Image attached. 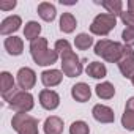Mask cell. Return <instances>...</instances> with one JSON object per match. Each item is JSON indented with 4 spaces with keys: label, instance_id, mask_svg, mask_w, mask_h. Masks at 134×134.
Segmentation results:
<instances>
[{
    "label": "cell",
    "instance_id": "26",
    "mask_svg": "<svg viewBox=\"0 0 134 134\" xmlns=\"http://www.w3.org/2000/svg\"><path fill=\"white\" fill-rule=\"evenodd\" d=\"M121 38H123V41H125V44H126V46L134 47V29L126 27V29L121 32Z\"/></svg>",
    "mask_w": 134,
    "mask_h": 134
},
{
    "label": "cell",
    "instance_id": "3",
    "mask_svg": "<svg viewBox=\"0 0 134 134\" xmlns=\"http://www.w3.org/2000/svg\"><path fill=\"white\" fill-rule=\"evenodd\" d=\"M125 51V44L110 40H99L95 44V54L109 63H118Z\"/></svg>",
    "mask_w": 134,
    "mask_h": 134
},
{
    "label": "cell",
    "instance_id": "28",
    "mask_svg": "<svg viewBox=\"0 0 134 134\" xmlns=\"http://www.w3.org/2000/svg\"><path fill=\"white\" fill-rule=\"evenodd\" d=\"M18 3L14 2V0H11V2H0V10L2 11H8V10H13Z\"/></svg>",
    "mask_w": 134,
    "mask_h": 134
},
{
    "label": "cell",
    "instance_id": "22",
    "mask_svg": "<svg viewBox=\"0 0 134 134\" xmlns=\"http://www.w3.org/2000/svg\"><path fill=\"white\" fill-rule=\"evenodd\" d=\"M101 5L107 10L109 14L120 16L123 13V2L121 0H104V2H101Z\"/></svg>",
    "mask_w": 134,
    "mask_h": 134
},
{
    "label": "cell",
    "instance_id": "13",
    "mask_svg": "<svg viewBox=\"0 0 134 134\" xmlns=\"http://www.w3.org/2000/svg\"><path fill=\"white\" fill-rule=\"evenodd\" d=\"M71 96L77 101V103H85L90 99L92 96V88L85 84V82H79L76 85H73L71 88Z\"/></svg>",
    "mask_w": 134,
    "mask_h": 134
},
{
    "label": "cell",
    "instance_id": "6",
    "mask_svg": "<svg viewBox=\"0 0 134 134\" xmlns=\"http://www.w3.org/2000/svg\"><path fill=\"white\" fill-rule=\"evenodd\" d=\"M8 104H10V107H11L16 114H19V112L27 114V112H30V110L33 109L35 101H33L32 93L18 88V90L13 93V96L8 99Z\"/></svg>",
    "mask_w": 134,
    "mask_h": 134
},
{
    "label": "cell",
    "instance_id": "4",
    "mask_svg": "<svg viewBox=\"0 0 134 134\" xmlns=\"http://www.w3.org/2000/svg\"><path fill=\"white\" fill-rule=\"evenodd\" d=\"M11 126L18 134H38V120L24 112L13 115Z\"/></svg>",
    "mask_w": 134,
    "mask_h": 134
},
{
    "label": "cell",
    "instance_id": "12",
    "mask_svg": "<svg viewBox=\"0 0 134 134\" xmlns=\"http://www.w3.org/2000/svg\"><path fill=\"white\" fill-rule=\"evenodd\" d=\"M22 25V19L21 16H8L2 21V24H0V33H2L3 36L7 35H11L13 36V32H18L19 27Z\"/></svg>",
    "mask_w": 134,
    "mask_h": 134
},
{
    "label": "cell",
    "instance_id": "17",
    "mask_svg": "<svg viewBox=\"0 0 134 134\" xmlns=\"http://www.w3.org/2000/svg\"><path fill=\"white\" fill-rule=\"evenodd\" d=\"M3 44L10 55H21L24 51V41L19 36H8Z\"/></svg>",
    "mask_w": 134,
    "mask_h": 134
},
{
    "label": "cell",
    "instance_id": "16",
    "mask_svg": "<svg viewBox=\"0 0 134 134\" xmlns=\"http://www.w3.org/2000/svg\"><path fill=\"white\" fill-rule=\"evenodd\" d=\"M85 73L90 77H93V79H104L107 76V68H106V65L101 63V62H92V63L87 65Z\"/></svg>",
    "mask_w": 134,
    "mask_h": 134
},
{
    "label": "cell",
    "instance_id": "19",
    "mask_svg": "<svg viewBox=\"0 0 134 134\" xmlns=\"http://www.w3.org/2000/svg\"><path fill=\"white\" fill-rule=\"evenodd\" d=\"M77 27V21L71 13H63L60 18V30L63 33H71Z\"/></svg>",
    "mask_w": 134,
    "mask_h": 134
},
{
    "label": "cell",
    "instance_id": "18",
    "mask_svg": "<svg viewBox=\"0 0 134 134\" xmlns=\"http://www.w3.org/2000/svg\"><path fill=\"white\" fill-rule=\"evenodd\" d=\"M38 14H40V18H41L43 21L52 22V21L55 19V16H57V10H55V7H54L52 3H49V2H41V3L38 5Z\"/></svg>",
    "mask_w": 134,
    "mask_h": 134
},
{
    "label": "cell",
    "instance_id": "30",
    "mask_svg": "<svg viewBox=\"0 0 134 134\" xmlns=\"http://www.w3.org/2000/svg\"><path fill=\"white\" fill-rule=\"evenodd\" d=\"M128 11L134 14V0H128Z\"/></svg>",
    "mask_w": 134,
    "mask_h": 134
},
{
    "label": "cell",
    "instance_id": "31",
    "mask_svg": "<svg viewBox=\"0 0 134 134\" xmlns=\"http://www.w3.org/2000/svg\"><path fill=\"white\" fill-rule=\"evenodd\" d=\"M131 82H132V85H134V76H132V77H131Z\"/></svg>",
    "mask_w": 134,
    "mask_h": 134
},
{
    "label": "cell",
    "instance_id": "1",
    "mask_svg": "<svg viewBox=\"0 0 134 134\" xmlns=\"http://www.w3.org/2000/svg\"><path fill=\"white\" fill-rule=\"evenodd\" d=\"M55 51L58 52L62 58V73L66 77H77L82 73V63L81 58L73 52L71 44L66 40H58L55 41Z\"/></svg>",
    "mask_w": 134,
    "mask_h": 134
},
{
    "label": "cell",
    "instance_id": "2",
    "mask_svg": "<svg viewBox=\"0 0 134 134\" xmlns=\"http://www.w3.org/2000/svg\"><path fill=\"white\" fill-rule=\"evenodd\" d=\"M30 54H32V58L35 60V63L40 66H49L58 60V52L55 49H49L47 40L41 38V36L30 43Z\"/></svg>",
    "mask_w": 134,
    "mask_h": 134
},
{
    "label": "cell",
    "instance_id": "14",
    "mask_svg": "<svg viewBox=\"0 0 134 134\" xmlns=\"http://www.w3.org/2000/svg\"><path fill=\"white\" fill-rule=\"evenodd\" d=\"M63 73L58 70H46L41 73V82L44 87H55L62 82Z\"/></svg>",
    "mask_w": 134,
    "mask_h": 134
},
{
    "label": "cell",
    "instance_id": "24",
    "mask_svg": "<svg viewBox=\"0 0 134 134\" xmlns=\"http://www.w3.org/2000/svg\"><path fill=\"white\" fill-rule=\"evenodd\" d=\"M70 134H90V126L82 120L73 121L70 126Z\"/></svg>",
    "mask_w": 134,
    "mask_h": 134
},
{
    "label": "cell",
    "instance_id": "9",
    "mask_svg": "<svg viewBox=\"0 0 134 134\" xmlns=\"http://www.w3.org/2000/svg\"><path fill=\"white\" fill-rule=\"evenodd\" d=\"M40 104H41L46 110H54V109H57L58 104H60V96H58V93L54 92V90H49V88L41 90V92H40Z\"/></svg>",
    "mask_w": 134,
    "mask_h": 134
},
{
    "label": "cell",
    "instance_id": "23",
    "mask_svg": "<svg viewBox=\"0 0 134 134\" xmlns=\"http://www.w3.org/2000/svg\"><path fill=\"white\" fill-rule=\"evenodd\" d=\"M74 44H76V49H79V51H87V49L93 44V38H92L88 33H79V35L74 38Z\"/></svg>",
    "mask_w": 134,
    "mask_h": 134
},
{
    "label": "cell",
    "instance_id": "25",
    "mask_svg": "<svg viewBox=\"0 0 134 134\" xmlns=\"http://www.w3.org/2000/svg\"><path fill=\"white\" fill-rule=\"evenodd\" d=\"M121 126L128 131H134V112L125 109L123 115H121Z\"/></svg>",
    "mask_w": 134,
    "mask_h": 134
},
{
    "label": "cell",
    "instance_id": "20",
    "mask_svg": "<svg viewBox=\"0 0 134 134\" xmlns=\"http://www.w3.org/2000/svg\"><path fill=\"white\" fill-rule=\"evenodd\" d=\"M40 33H41V25L36 21H29L25 24V27H24V38L25 40H29L32 43L36 38H40Z\"/></svg>",
    "mask_w": 134,
    "mask_h": 134
},
{
    "label": "cell",
    "instance_id": "7",
    "mask_svg": "<svg viewBox=\"0 0 134 134\" xmlns=\"http://www.w3.org/2000/svg\"><path fill=\"white\" fill-rule=\"evenodd\" d=\"M117 65H118L120 73H121L125 77L131 79V77L134 76V51H132L131 46H126V44H125L123 55H121V58H120V62H118Z\"/></svg>",
    "mask_w": 134,
    "mask_h": 134
},
{
    "label": "cell",
    "instance_id": "8",
    "mask_svg": "<svg viewBox=\"0 0 134 134\" xmlns=\"http://www.w3.org/2000/svg\"><path fill=\"white\" fill-rule=\"evenodd\" d=\"M36 84V73L32 68H21L18 71V85L21 87V90L29 92L30 88H33Z\"/></svg>",
    "mask_w": 134,
    "mask_h": 134
},
{
    "label": "cell",
    "instance_id": "29",
    "mask_svg": "<svg viewBox=\"0 0 134 134\" xmlns=\"http://www.w3.org/2000/svg\"><path fill=\"white\" fill-rule=\"evenodd\" d=\"M125 109H128V110H132L134 112V96H131L128 101H126V107Z\"/></svg>",
    "mask_w": 134,
    "mask_h": 134
},
{
    "label": "cell",
    "instance_id": "27",
    "mask_svg": "<svg viewBox=\"0 0 134 134\" xmlns=\"http://www.w3.org/2000/svg\"><path fill=\"white\" fill-rule=\"evenodd\" d=\"M120 19H121V22H123L126 27L134 29V14H132V13H129V11H123V13L120 14Z\"/></svg>",
    "mask_w": 134,
    "mask_h": 134
},
{
    "label": "cell",
    "instance_id": "11",
    "mask_svg": "<svg viewBox=\"0 0 134 134\" xmlns=\"http://www.w3.org/2000/svg\"><path fill=\"white\" fill-rule=\"evenodd\" d=\"M93 118L99 123H114L115 120V114L114 110L109 107V106H104V104H96L93 106Z\"/></svg>",
    "mask_w": 134,
    "mask_h": 134
},
{
    "label": "cell",
    "instance_id": "15",
    "mask_svg": "<svg viewBox=\"0 0 134 134\" xmlns=\"http://www.w3.org/2000/svg\"><path fill=\"white\" fill-rule=\"evenodd\" d=\"M63 132V120L57 115H51L44 121V134H62Z\"/></svg>",
    "mask_w": 134,
    "mask_h": 134
},
{
    "label": "cell",
    "instance_id": "10",
    "mask_svg": "<svg viewBox=\"0 0 134 134\" xmlns=\"http://www.w3.org/2000/svg\"><path fill=\"white\" fill-rule=\"evenodd\" d=\"M16 85H14V79L13 76L8 73V71H3L2 74H0V92H2V96L5 101H8L13 93L16 92Z\"/></svg>",
    "mask_w": 134,
    "mask_h": 134
},
{
    "label": "cell",
    "instance_id": "5",
    "mask_svg": "<svg viewBox=\"0 0 134 134\" xmlns=\"http://www.w3.org/2000/svg\"><path fill=\"white\" fill-rule=\"evenodd\" d=\"M115 25H117V16L109 14V13H103L93 19V22L90 25V32L93 35H98V36H106L115 29Z\"/></svg>",
    "mask_w": 134,
    "mask_h": 134
},
{
    "label": "cell",
    "instance_id": "21",
    "mask_svg": "<svg viewBox=\"0 0 134 134\" xmlns=\"http://www.w3.org/2000/svg\"><path fill=\"white\" fill-rule=\"evenodd\" d=\"M95 92H96L98 98H101V99H110L115 95V87L110 82H101V84H98L95 87Z\"/></svg>",
    "mask_w": 134,
    "mask_h": 134
}]
</instances>
